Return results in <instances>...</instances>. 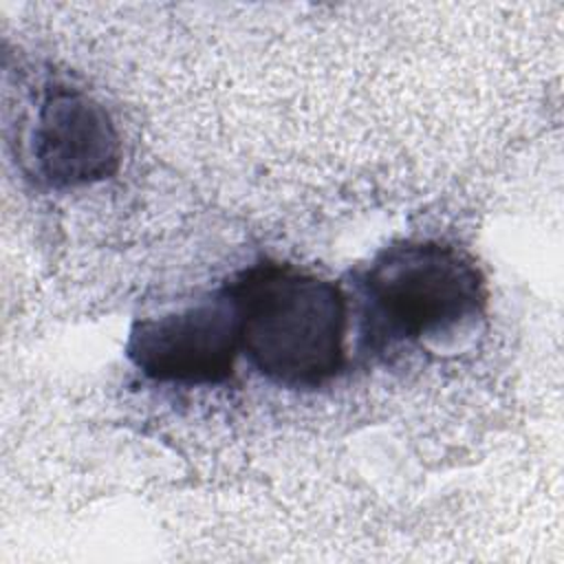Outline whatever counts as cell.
I'll return each instance as SVG.
<instances>
[{"instance_id": "cell-1", "label": "cell", "mask_w": 564, "mask_h": 564, "mask_svg": "<svg viewBox=\"0 0 564 564\" xmlns=\"http://www.w3.org/2000/svg\"><path fill=\"white\" fill-rule=\"evenodd\" d=\"M225 289L238 311L240 350L262 377L313 390L341 372L348 302L335 282L291 264L260 262Z\"/></svg>"}, {"instance_id": "cell-2", "label": "cell", "mask_w": 564, "mask_h": 564, "mask_svg": "<svg viewBox=\"0 0 564 564\" xmlns=\"http://www.w3.org/2000/svg\"><path fill=\"white\" fill-rule=\"evenodd\" d=\"M364 344L372 352L438 341L482 317L487 282L476 260L441 240H401L357 275Z\"/></svg>"}, {"instance_id": "cell-3", "label": "cell", "mask_w": 564, "mask_h": 564, "mask_svg": "<svg viewBox=\"0 0 564 564\" xmlns=\"http://www.w3.org/2000/svg\"><path fill=\"white\" fill-rule=\"evenodd\" d=\"M238 352V311L225 286L178 313L139 319L126 344L128 359L143 377L178 386L229 381Z\"/></svg>"}, {"instance_id": "cell-4", "label": "cell", "mask_w": 564, "mask_h": 564, "mask_svg": "<svg viewBox=\"0 0 564 564\" xmlns=\"http://www.w3.org/2000/svg\"><path fill=\"white\" fill-rule=\"evenodd\" d=\"M29 174L53 189L99 183L121 161V141L108 110L84 88L46 82L26 132Z\"/></svg>"}]
</instances>
